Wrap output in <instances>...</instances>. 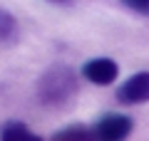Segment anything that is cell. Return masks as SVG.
Wrapping results in <instances>:
<instances>
[{
    "instance_id": "1",
    "label": "cell",
    "mask_w": 149,
    "mask_h": 141,
    "mask_svg": "<svg viewBox=\"0 0 149 141\" xmlns=\"http://www.w3.org/2000/svg\"><path fill=\"white\" fill-rule=\"evenodd\" d=\"M77 72L65 62H55L37 79V97L47 106H65L77 97Z\"/></svg>"
},
{
    "instance_id": "7",
    "label": "cell",
    "mask_w": 149,
    "mask_h": 141,
    "mask_svg": "<svg viewBox=\"0 0 149 141\" xmlns=\"http://www.w3.org/2000/svg\"><path fill=\"white\" fill-rule=\"evenodd\" d=\"M15 40H17V20L10 10L0 8V42L13 45Z\"/></svg>"
},
{
    "instance_id": "8",
    "label": "cell",
    "mask_w": 149,
    "mask_h": 141,
    "mask_svg": "<svg viewBox=\"0 0 149 141\" xmlns=\"http://www.w3.org/2000/svg\"><path fill=\"white\" fill-rule=\"evenodd\" d=\"M124 5L139 15H149V0H124Z\"/></svg>"
},
{
    "instance_id": "3",
    "label": "cell",
    "mask_w": 149,
    "mask_h": 141,
    "mask_svg": "<svg viewBox=\"0 0 149 141\" xmlns=\"http://www.w3.org/2000/svg\"><path fill=\"white\" fill-rule=\"evenodd\" d=\"M82 74H85V79L92 82L95 87H107V84H112L119 77V67H117V62L109 59V57H95V59H90V62H85Z\"/></svg>"
},
{
    "instance_id": "5",
    "label": "cell",
    "mask_w": 149,
    "mask_h": 141,
    "mask_svg": "<svg viewBox=\"0 0 149 141\" xmlns=\"http://www.w3.org/2000/svg\"><path fill=\"white\" fill-rule=\"evenodd\" d=\"M0 141H42L35 131H30L22 121H5L0 129Z\"/></svg>"
},
{
    "instance_id": "6",
    "label": "cell",
    "mask_w": 149,
    "mask_h": 141,
    "mask_svg": "<svg viewBox=\"0 0 149 141\" xmlns=\"http://www.w3.org/2000/svg\"><path fill=\"white\" fill-rule=\"evenodd\" d=\"M50 141H95V131H92V126L72 124V126H65V129L55 131Z\"/></svg>"
},
{
    "instance_id": "4",
    "label": "cell",
    "mask_w": 149,
    "mask_h": 141,
    "mask_svg": "<svg viewBox=\"0 0 149 141\" xmlns=\"http://www.w3.org/2000/svg\"><path fill=\"white\" fill-rule=\"evenodd\" d=\"M117 99L122 104H142L149 102V72H137L124 79L117 89Z\"/></svg>"
},
{
    "instance_id": "2",
    "label": "cell",
    "mask_w": 149,
    "mask_h": 141,
    "mask_svg": "<svg viewBox=\"0 0 149 141\" xmlns=\"http://www.w3.org/2000/svg\"><path fill=\"white\" fill-rule=\"evenodd\" d=\"M132 119L127 114H104L95 126V141H124L132 134Z\"/></svg>"
}]
</instances>
